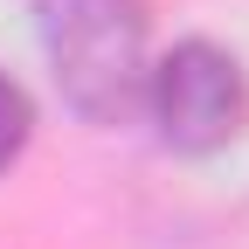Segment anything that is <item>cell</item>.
<instances>
[{
	"label": "cell",
	"instance_id": "1",
	"mask_svg": "<svg viewBox=\"0 0 249 249\" xmlns=\"http://www.w3.org/2000/svg\"><path fill=\"white\" fill-rule=\"evenodd\" d=\"M49 70L83 118L118 124L145 104V0H35Z\"/></svg>",
	"mask_w": 249,
	"mask_h": 249
},
{
	"label": "cell",
	"instance_id": "2",
	"mask_svg": "<svg viewBox=\"0 0 249 249\" xmlns=\"http://www.w3.org/2000/svg\"><path fill=\"white\" fill-rule=\"evenodd\" d=\"M145 111L160 124V139L180 152H214L249 124V83L242 62L214 42H180L173 55L152 62L145 76Z\"/></svg>",
	"mask_w": 249,
	"mask_h": 249
},
{
	"label": "cell",
	"instance_id": "3",
	"mask_svg": "<svg viewBox=\"0 0 249 249\" xmlns=\"http://www.w3.org/2000/svg\"><path fill=\"white\" fill-rule=\"evenodd\" d=\"M28 124H35V111H28V90L14 76H0V173H7L21 160V145H28Z\"/></svg>",
	"mask_w": 249,
	"mask_h": 249
}]
</instances>
